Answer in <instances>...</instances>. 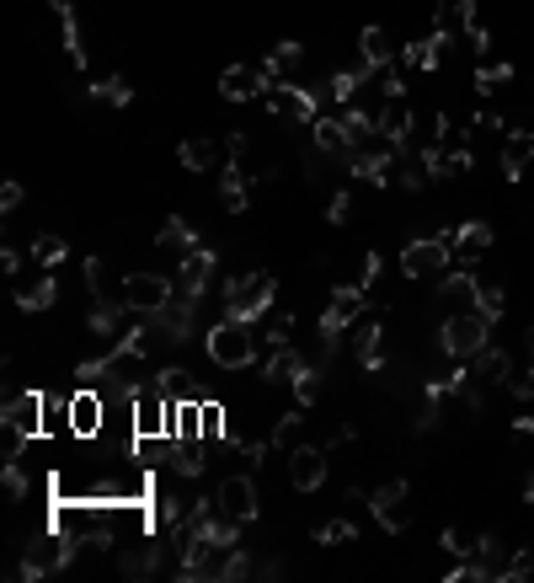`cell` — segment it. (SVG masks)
I'll return each mask as SVG.
<instances>
[{"instance_id":"cell-1","label":"cell","mask_w":534,"mask_h":583,"mask_svg":"<svg viewBox=\"0 0 534 583\" xmlns=\"http://www.w3.org/2000/svg\"><path fill=\"white\" fill-rule=\"evenodd\" d=\"M203 348H209V359L219 370H251V364H262L267 354V337L257 332V321L246 316H219L209 337H203Z\"/></svg>"},{"instance_id":"cell-2","label":"cell","mask_w":534,"mask_h":583,"mask_svg":"<svg viewBox=\"0 0 534 583\" xmlns=\"http://www.w3.org/2000/svg\"><path fill=\"white\" fill-rule=\"evenodd\" d=\"M273 295H278V279H273L267 268L235 273V279H225V316L262 321L267 311H273Z\"/></svg>"},{"instance_id":"cell-3","label":"cell","mask_w":534,"mask_h":583,"mask_svg":"<svg viewBox=\"0 0 534 583\" xmlns=\"http://www.w3.org/2000/svg\"><path fill=\"white\" fill-rule=\"evenodd\" d=\"M486 343H492V321L481 311H454V316H444V327H438V354L444 359H476Z\"/></svg>"},{"instance_id":"cell-4","label":"cell","mask_w":534,"mask_h":583,"mask_svg":"<svg viewBox=\"0 0 534 583\" xmlns=\"http://www.w3.org/2000/svg\"><path fill=\"white\" fill-rule=\"evenodd\" d=\"M454 268V247H449V236L438 230V236H422V241H406V252H401V273L406 279H444V273Z\"/></svg>"},{"instance_id":"cell-5","label":"cell","mask_w":534,"mask_h":583,"mask_svg":"<svg viewBox=\"0 0 534 583\" xmlns=\"http://www.w3.org/2000/svg\"><path fill=\"white\" fill-rule=\"evenodd\" d=\"M364 305H369V289H364V284H337V289H332V300H326V311H321V321H316L326 354H332L337 337L348 332L358 316H364Z\"/></svg>"},{"instance_id":"cell-6","label":"cell","mask_w":534,"mask_h":583,"mask_svg":"<svg viewBox=\"0 0 534 583\" xmlns=\"http://www.w3.org/2000/svg\"><path fill=\"white\" fill-rule=\"evenodd\" d=\"M123 300H129L134 316H155V311H166V305L177 300V284H171L166 273L134 268V273H123Z\"/></svg>"},{"instance_id":"cell-7","label":"cell","mask_w":534,"mask_h":583,"mask_svg":"<svg viewBox=\"0 0 534 583\" xmlns=\"http://www.w3.org/2000/svg\"><path fill=\"white\" fill-rule=\"evenodd\" d=\"M65 562H75V551H70V535L49 525V530H43V541H38L33 551H27V562L17 567V578H33V583H38V578H54Z\"/></svg>"},{"instance_id":"cell-8","label":"cell","mask_w":534,"mask_h":583,"mask_svg":"<svg viewBox=\"0 0 534 583\" xmlns=\"http://www.w3.org/2000/svg\"><path fill=\"white\" fill-rule=\"evenodd\" d=\"M262 102H267V113H284V118H294V124H316V118H321V97L310 86L273 81L262 91Z\"/></svg>"},{"instance_id":"cell-9","label":"cell","mask_w":534,"mask_h":583,"mask_svg":"<svg viewBox=\"0 0 534 583\" xmlns=\"http://www.w3.org/2000/svg\"><path fill=\"white\" fill-rule=\"evenodd\" d=\"M214 268H219V257H214L209 247H193L187 257H177V273H171V284H177L182 300H203V289L214 284Z\"/></svg>"},{"instance_id":"cell-10","label":"cell","mask_w":534,"mask_h":583,"mask_svg":"<svg viewBox=\"0 0 534 583\" xmlns=\"http://www.w3.org/2000/svg\"><path fill=\"white\" fill-rule=\"evenodd\" d=\"M43 402H49L43 391H11L6 407H0V428H17L27 439L49 434V428H43Z\"/></svg>"},{"instance_id":"cell-11","label":"cell","mask_w":534,"mask_h":583,"mask_svg":"<svg viewBox=\"0 0 534 583\" xmlns=\"http://www.w3.org/2000/svg\"><path fill=\"white\" fill-rule=\"evenodd\" d=\"M214 498H219V509H225L230 519H241V525H251V519L262 514V503H257V482H251V471H230V477L214 487Z\"/></svg>"},{"instance_id":"cell-12","label":"cell","mask_w":534,"mask_h":583,"mask_svg":"<svg viewBox=\"0 0 534 583\" xmlns=\"http://www.w3.org/2000/svg\"><path fill=\"white\" fill-rule=\"evenodd\" d=\"M406 493H412V487H406L401 477H390L385 487H374V493H369L374 525H380V530H390V535H401L406 525H412V514H406Z\"/></svg>"},{"instance_id":"cell-13","label":"cell","mask_w":534,"mask_h":583,"mask_svg":"<svg viewBox=\"0 0 534 583\" xmlns=\"http://www.w3.org/2000/svg\"><path fill=\"white\" fill-rule=\"evenodd\" d=\"M257 370H262L267 386H294V380H300V375L310 370V359L289 343V337H278V343H267V354H262Z\"/></svg>"},{"instance_id":"cell-14","label":"cell","mask_w":534,"mask_h":583,"mask_svg":"<svg viewBox=\"0 0 534 583\" xmlns=\"http://www.w3.org/2000/svg\"><path fill=\"white\" fill-rule=\"evenodd\" d=\"M102 423H107V396L97 386H81L70 396V434L75 439H102Z\"/></svg>"},{"instance_id":"cell-15","label":"cell","mask_w":534,"mask_h":583,"mask_svg":"<svg viewBox=\"0 0 534 583\" xmlns=\"http://www.w3.org/2000/svg\"><path fill=\"white\" fill-rule=\"evenodd\" d=\"M326 466H332V460H326L321 444H294L289 450V487L294 493H316L326 482Z\"/></svg>"},{"instance_id":"cell-16","label":"cell","mask_w":534,"mask_h":583,"mask_svg":"<svg viewBox=\"0 0 534 583\" xmlns=\"http://www.w3.org/2000/svg\"><path fill=\"white\" fill-rule=\"evenodd\" d=\"M444 236L454 247V268H476L486 257V247H492V225H486V220H465V225L444 230Z\"/></svg>"},{"instance_id":"cell-17","label":"cell","mask_w":534,"mask_h":583,"mask_svg":"<svg viewBox=\"0 0 534 583\" xmlns=\"http://www.w3.org/2000/svg\"><path fill=\"white\" fill-rule=\"evenodd\" d=\"M267 86L273 81H267L262 65H225L219 70V97L225 102H251V97H262Z\"/></svg>"},{"instance_id":"cell-18","label":"cell","mask_w":534,"mask_h":583,"mask_svg":"<svg viewBox=\"0 0 534 583\" xmlns=\"http://www.w3.org/2000/svg\"><path fill=\"white\" fill-rule=\"evenodd\" d=\"M529 161H534V129H508V134H502V150H497L502 177L518 182V177L529 172Z\"/></svg>"},{"instance_id":"cell-19","label":"cell","mask_w":534,"mask_h":583,"mask_svg":"<svg viewBox=\"0 0 534 583\" xmlns=\"http://www.w3.org/2000/svg\"><path fill=\"white\" fill-rule=\"evenodd\" d=\"M177 161L187 166V172H225L230 150H225V145H214L209 134H193V140H182V145H177Z\"/></svg>"},{"instance_id":"cell-20","label":"cell","mask_w":534,"mask_h":583,"mask_svg":"<svg viewBox=\"0 0 534 583\" xmlns=\"http://www.w3.org/2000/svg\"><path fill=\"white\" fill-rule=\"evenodd\" d=\"M374 129H380L385 140L406 145V140H412V129H417L412 102H406V97H385V102H380V113H374Z\"/></svg>"},{"instance_id":"cell-21","label":"cell","mask_w":534,"mask_h":583,"mask_svg":"<svg viewBox=\"0 0 534 583\" xmlns=\"http://www.w3.org/2000/svg\"><path fill=\"white\" fill-rule=\"evenodd\" d=\"M476 27V0H433V33L460 38Z\"/></svg>"},{"instance_id":"cell-22","label":"cell","mask_w":534,"mask_h":583,"mask_svg":"<svg viewBox=\"0 0 534 583\" xmlns=\"http://www.w3.org/2000/svg\"><path fill=\"white\" fill-rule=\"evenodd\" d=\"M310 129H316L310 134V145H316L321 156H348L353 150V134H348V124H342V113H321Z\"/></svg>"},{"instance_id":"cell-23","label":"cell","mask_w":534,"mask_h":583,"mask_svg":"<svg viewBox=\"0 0 534 583\" xmlns=\"http://www.w3.org/2000/svg\"><path fill=\"white\" fill-rule=\"evenodd\" d=\"M171 471H177L182 482L203 477V434H177L171 439Z\"/></svg>"},{"instance_id":"cell-24","label":"cell","mask_w":534,"mask_h":583,"mask_svg":"<svg viewBox=\"0 0 534 583\" xmlns=\"http://www.w3.org/2000/svg\"><path fill=\"white\" fill-rule=\"evenodd\" d=\"M444 49H449V38H444V33H428V38L406 43V49H401V65H406V70H438V65H444Z\"/></svg>"},{"instance_id":"cell-25","label":"cell","mask_w":534,"mask_h":583,"mask_svg":"<svg viewBox=\"0 0 534 583\" xmlns=\"http://www.w3.org/2000/svg\"><path fill=\"white\" fill-rule=\"evenodd\" d=\"M353 354H358V364H364V370H385V321H380V316L358 327Z\"/></svg>"},{"instance_id":"cell-26","label":"cell","mask_w":534,"mask_h":583,"mask_svg":"<svg viewBox=\"0 0 534 583\" xmlns=\"http://www.w3.org/2000/svg\"><path fill=\"white\" fill-rule=\"evenodd\" d=\"M465 364H470V380H476V386H486V380H513V354H502V348H492V343Z\"/></svg>"},{"instance_id":"cell-27","label":"cell","mask_w":534,"mask_h":583,"mask_svg":"<svg viewBox=\"0 0 534 583\" xmlns=\"http://www.w3.org/2000/svg\"><path fill=\"white\" fill-rule=\"evenodd\" d=\"M513 81V59H502L497 49H481V65H476V91L481 97H492L497 86Z\"/></svg>"},{"instance_id":"cell-28","label":"cell","mask_w":534,"mask_h":583,"mask_svg":"<svg viewBox=\"0 0 534 583\" xmlns=\"http://www.w3.org/2000/svg\"><path fill=\"white\" fill-rule=\"evenodd\" d=\"M358 54H364L374 70H385V65H396V38H390L385 27H374V22H369L364 33H358Z\"/></svg>"},{"instance_id":"cell-29","label":"cell","mask_w":534,"mask_h":583,"mask_svg":"<svg viewBox=\"0 0 534 583\" xmlns=\"http://www.w3.org/2000/svg\"><path fill=\"white\" fill-rule=\"evenodd\" d=\"M155 247H166V252H177V257H187V252H193V247H203V241H198V230H193V225H187V220H182V214H171V220H166L161 230H155Z\"/></svg>"},{"instance_id":"cell-30","label":"cell","mask_w":534,"mask_h":583,"mask_svg":"<svg viewBox=\"0 0 534 583\" xmlns=\"http://www.w3.org/2000/svg\"><path fill=\"white\" fill-rule=\"evenodd\" d=\"M54 300H59V279H54L49 268H38V279L27 284V289H17V305H22V311H49Z\"/></svg>"},{"instance_id":"cell-31","label":"cell","mask_w":534,"mask_h":583,"mask_svg":"<svg viewBox=\"0 0 534 583\" xmlns=\"http://www.w3.org/2000/svg\"><path fill=\"white\" fill-rule=\"evenodd\" d=\"M155 391H161L166 396V402H193V375H187L182 370V364H171V370H161V375H155Z\"/></svg>"},{"instance_id":"cell-32","label":"cell","mask_w":534,"mask_h":583,"mask_svg":"<svg viewBox=\"0 0 534 583\" xmlns=\"http://www.w3.org/2000/svg\"><path fill=\"white\" fill-rule=\"evenodd\" d=\"M241 578H257V557L241 546H230L225 557H219V578L214 583H241Z\"/></svg>"},{"instance_id":"cell-33","label":"cell","mask_w":534,"mask_h":583,"mask_svg":"<svg viewBox=\"0 0 534 583\" xmlns=\"http://www.w3.org/2000/svg\"><path fill=\"white\" fill-rule=\"evenodd\" d=\"M54 6V17L59 27H65V49L75 54V70H86V49H81V22H75V11H70V0H49Z\"/></svg>"},{"instance_id":"cell-34","label":"cell","mask_w":534,"mask_h":583,"mask_svg":"<svg viewBox=\"0 0 534 583\" xmlns=\"http://www.w3.org/2000/svg\"><path fill=\"white\" fill-rule=\"evenodd\" d=\"M348 541H358V519H353V514L316 525V546H348Z\"/></svg>"},{"instance_id":"cell-35","label":"cell","mask_w":534,"mask_h":583,"mask_svg":"<svg viewBox=\"0 0 534 583\" xmlns=\"http://www.w3.org/2000/svg\"><path fill=\"white\" fill-rule=\"evenodd\" d=\"M27 257H33V268H49V273H54V268L70 257V247H65V236H38Z\"/></svg>"},{"instance_id":"cell-36","label":"cell","mask_w":534,"mask_h":583,"mask_svg":"<svg viewBox=\"0 0 534 583\" xmlns=\"http://www.w3.org/2000/svg\"><path fill=\"white\" fill-rule=\"evenodd\" d=\"M294 59H300V43L294 38H284V43H273V54L262 59V70H267V81H284V70L294 65Z\"/></svg>"},{"instance_id":"cell-37","label":"cell","mask_w":534,"mask_h":583,"mask_svg":"<svg viewBox=\"0 0 534 583\" xmlns=\"http://www.w3.org/2000/svg\"><path fill=\"white\" fill-rule=\"evenodd\" d=\"M86 289H91V300H113V273H107V257H86Z\"/></svg>"},{"instance_id":"cell-38","label":"cell","mask_w":534,"mask_h":583,"mask_svg":"<svg viewBox=\"0 0 534 583\" xmlns=\"http://www.w3.org/2000/svg\"><path fill=\"white\" fill-rule=\"evenodd\" d=\"M476 311L486 321H502V311H508V289H502V284H481L476 289Z\"/></svg>"},{"instance_id":"cell-39","label":"cell","mask_w":534,"mask_h":583,"mask_svg":"<svg viewBox=\"0 0 534 583\" xmlns=\"http://www.w3.org/2000/svg\"><path fill=\"white\" fill-rule=\"evenodd\" d=\"M91 97L107 102V107H129V102H134V86L113 75V81H91Z\"/></svg>"},{"instance_id":"cell-40","label":"cell","mask_w":534,"mask_h":583,"mask_svg":"<svg viewBox=\"0 0 534 583\" xmlns=\"http://www.w3.org/2000/svg\"><path fill=\"white\" fill-rule=\"evenodd\" d=\"M316 396H321V364H310V370L294 380V402H300V407H316Z\"/></svg>"},{"instance_id":"cell-41","label":"cell","mask_w":534,"mask_h":583,"mask_svg":"<svg viewBox=\"0 0 534 583\" xmlns=\"http://www.w3.org/2000/svg\"><path fill=\"white\" fill-rule=\"evenodd\" d=\"M43 428H49V434L54 428H70V402H54L49 396V402H43Z\"/></svg>"},{"instance_id":"cell-42","label":"cell","mask_w":534,"mask_h":583,"mask_svg":"<svg viewBox=\"0 0 534 583\" xmlns=\"http://www.w3.org/2000/svg\"><path fill=\"white\" fill-rule=\"evenodd\" d=\"M6 498H27V471L17 460H6Z\"/></svg>"},{"instance_id":"cell-43","label":"cell","mask_w":534,"mask_h":583,"mask_svg":"<svg viewBox=\"0 0 534 583\" xmlns=\"http://www.w3.org/2000/svg\"><path fill=\"white\" fill-rule=\"evenodd\" d=\"M348 209H353V193H332V204H326V220L342 225V220H348Z\"/></svg>"},{"instance_id":"cell-44","label":"cell","mask_w":534,"mask_h":583,"mask_svg":"<svg viewBox=\"0 0 534 583\" xmlns=\"http://www.w3.org/2000/svg\"><path fill=\"white\" fill-rule=\"evenodd\" d=\"M513 444L534 455V418H518V423H513Z\"/></svg>"},{"instance_id":"cell-45","label":"cell","mask_w":534,"mask_h":583,"mask_svg":"<svg viewBox=\"0 0 534 583\" xmlns=\"http://www.w3.org/2000/svg\"><path fill=\"white\" fill-rule=\"evenodd\" d=\"M513 396H518V402H534V359H529L524 375H513Z\"/></svg>"},{"instance_id":"cell-46","label":"cell","mask_w":534,"mask_h":583,"mask_svg":"<svg viewBox=\"0 0 534 583\" xmlns=\"http://www.w3.org/2000/svg\"><path fill=\"white\" fill-rule=\"evenodd\" d=\"M529 573H534V551H513V573H508V583L529 578Z\"/></svg>"},{"instance_id":"cell-47","label":"cell","mask_w":534,"mask_h":583,"mask_svg":"<svg viewBox=\"0 0 534 583\" xmlns=\"http://www.w3.org/2000/svg\"><path fill=\"white\" fill-rule=\"evenodd\" d=\"M374 279H380V257H374V252H369V257H364V268H358V279H353V284H364V289H374Z\"/></svg>"},{"instance_id":"cell-48","label":"cell","mask_w":534,"mask_h":583,"mask_svg":"<svg viewBox=\"0 0 534 583\" xmlns=\"http://www.w3.org/2000/svg\"><path fill=\"white\" fill-rule=\"evenodd\" d=\"M0 209H22V182H6V188H0Z\"/></svg>"},{"instance_id":"cell-49","label":"cell","mask_w":534,"mask_h":583,"mask_svg":"<svg viewBox=\"0 0 534 583\" xmlns=\"http://www.w3.org/2000/svg\"><path fill=\"white\" fill-rule=\"evenodd\" d=\"M0 268H6V273H22V252H17V247H0Z\"/></svg>"},{"instance_id":"cell-50","label":"cell","mask_w":534,"mask_h":583,"mask_svg":"<svg viewBox=\"0 0 534 583\" xmlns=\"http://www.w3.org/2000/svg\"><path fill=\"white\" fill-rule=\"evenodd\" d=\"M524 503H534V460L524 466Z\"/></svg>"},{"instance_id":"cell-51","label":"cell","mask_w":534,"mask_h":583,"mask_svg":"<svg viewBox=\"0 0 534 583\" xmlns=\"http://www.w3.org/2000/svg\"><path fill=\"white\" fill-rule=\"evenodd\" d=\"M524 348H529V359H534V321H529V332H524Z\"/></svg>"}]
</instances>
